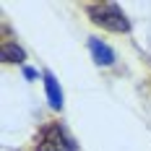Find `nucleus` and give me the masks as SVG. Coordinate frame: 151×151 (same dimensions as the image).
<instances>
[{"label":"nucleus","instance_id":"obj_1","mask_svg":"<svg viewBox=\"0 0 151 151\" xmlns=\"http://www.w3.org/2000/svg\"><path fill=\"white\" fill-rule=\"evenodd\" d=\"M37 151H76V143L60 122H47L39 133Z\"/></svg>","mask_w":151,"mask_h":151},{"label":"nucleus","instance_id":"obj_2","mask_svg":"<svg viewBox=\"0 0 151 151\" xmlns=\"http://www.w3.org/2000/svg\"><path fill=\"white\" fill-rule=\"evenodd\" d=\"M89 16L91 21L96 24V26H104L109 31H128L130 29V24H128V18L122 16V11L117 5H112V3H107V5H91L89 8Z\"/></svg>","mask_w":151,"mask_h":151},{"label":"nucleus","instance_id":"obj_3","mask_svg":"<svg viewBox=\"0 0 151 151\" xmlns=\"http://www.w3.org/2000/svg\"><path fill=\"white\" fill-rule=\"evenodd\" d=\"M89 50H91V55H94V60H96V65H112L115 63L112 50L102 39H89Z\"/></svg>","mask_w":151,"mask_h":151},{"label":"nucleus","instance_id":"obj_4","mask_svg":"<svg viewBox=\"0 0 151 151\" xmlns=\"http://www.w3.org/2000/svg\"><path fill=\"white\" fill-rule=\"evenodd\" d=\"M45 89H47V96H50L52 109H60L63 107V94H60V86H58V81H55L52 73H45Z\"/></svg>","mask_w":151,"mask_h":151},{"label":"nucleus","instance_id":"obj_5","mask_svg":"<svg viewBox=\"0 0 151 151\" xmlns=\"http://www.w3.org/2000/svg\"><path fill=\"white\" fill-rule=\"evenodd\" d=\"M0 55H3V60H5V63H24V60H26V52H24L18 45H13V42H3Z\"/></svg>","mask_w":151,"mask_h":151}]
</instances>
